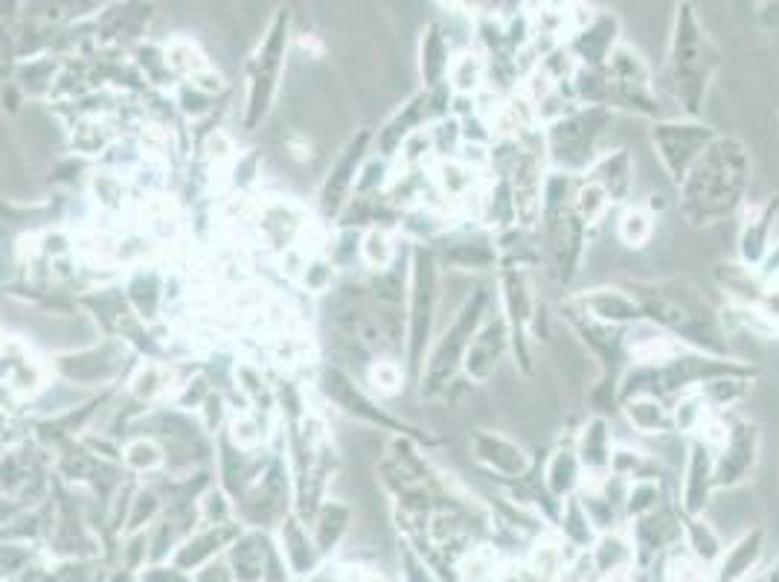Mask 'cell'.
Returning <instances> with one entry per match:
<instances>
[{
  "label": "cell",
  "mask_w": 779,
  "mask_h": 582,
  "mask_svg": "<svg viewBox=\"0 0 779 582\" xmlns=\"http://www.w3.org/2000/svg\"><path fill=\"white\" fill-rule=\"evenodd\" d=\"M273 553V545H268L259 534H241L227 548V565L234 571L236 582H266L268 559Z\"/></svg>",
  "instance_id": "cell-16"
},
{
  "label": "cell",
  "mask_w": 779,
  "mask_h": 582,
  "mask_svg": "<svg viewBox=\"0 0 779 582\" xmlns=\"http://www.w3.org/2000/svg\"><path fill=\"white\" fill-rule=\"evenodd\" d=\"M617 33L619 24L614 15H599L594 21H587V26H582L576 39H573V56L582 58L587 71H599V67L608 65L610 53L617 50Z\"/></svg>",
  "instance_id": "cell-14"
},
{
  "label": "cell",
  "mask_w": 779,
  "mask_h": 582,
  "mask_svg": "<svg viewBox=\"0 0 779 582\" xmlns=\"http://www.w3.org/2000/svg\"><path fill=\"white\" fill-rule=\"evenodd\" d=\"M747 390H750V379L747 376H722V379L701 385L699 394L715 413H722L731 411L733 405L745 402Z\"/></svg>",
  "instance_id": "cell-25"
},
{
  "label": "cell",
  "mask_w": 779,
  "mask_h": 582,
  "mask_svg": "<svg viewBox=\"0 0 779 582\" xmlns=\"http://www.w3.org/2000/svg\"><path fill=\"white\" fill-rule=\"evenodd\" d=\"M239 536L241 534L234 525H209L207 530L193 534L177 548V553L172 557V565H177L181 571H190V574H198L209 562H216L218 553L230 548Z\"/></svg>",
  "instance_id": "cell-13"
},
{
  "label": "cell",
  "mask_w": 779,
  "mask_h": 582,
  "mask_svg": "<svg viewBox=\"0 0 779 582\" xmlns=\"http://www.w3.org/2000/svg\"><path fill=\"white\" fill-rule=\"evenodd\" d=\"M637 303L643 306V315L651 326H658L683 347L699 349L707 356L731 358L727 332L722 317L715 315L710 300L699 285L686 280H667V283H637Z\"/></svg>",
  "instance_id": "cell-2"
},
{
  "label": "cell",
  "mask_w": 779,
  "mask_h": 582,
  "mask_svg": "<svg viewBox=\"0 0 779 582\" xmlns=\"http://www.w3.org/2000/svg\"><path fill=\"white\" fill-rule=\"evenodd\" d=\"M448 71V47L440 35V26H428V35L422 41V73L428 85H436L442 73Z\"/></svg>",
  "instance_id": "cell-31"
},
{
  "label": "cell",
  "mask_w": 779,
  "mask_h": 582,
  "mask_svg": "<svg viewBox=\"0 0 779 582\" xmlns=\"http://www.w3.org/2000/svg\"><path fill=\"white\" fill-rule=\"evenodd\" d=\"M480 76H483V65L477 56L457 58L454 67H451V82H454L459 90H475L477 85H480Z\"/></svg>",
  "instance_id": "cell-37"
},
{
  "label": "cell",
  "mask_w": 779,
  "mask_h": 582,
  "mask_svg": "<svg viewBox=\"0 0 779 582\" xmlns=\"http://www.w3.org/2000/svg\"><path fill=\"white\" fill-rule=\"evenodd\" d=\"M361 257L376 271H387V266L393 262V245H390L385 230H370V234L364 236Z\"/></svg>",
  "instance_id": "cell-35"
},
{
  "label": "cell",
  "mask_w": 779,
  "mask_h": 582,
  "mask_svg": "<svg viewBox=\"0 0 779 582\" xmlns=\"http://www.w3.org/2000/svg\"><path fill=\"white\" fill-rule=\"evenodd\" d=\"M367 140H370V134H367V131H361V134H358L353 143L346 146L344 154L338 158V163L332 166L329 179H326V186H323V207H326L329 213H335L340 204H344L346 190L353 186L355 172H358V166H361V161H364V152H367Z\"/></svg>",
  "instance_id": "cell-17"
},
{
  "label": "cell",
  "mask_w": 779,
  "mask_h": 582,
  "mask_svg": "<svg viewBox=\"0 0 779 582\" xmlns=\"http://www.w3.org/2000/svg\"><path fill=\"white\" fill-rule=\"evenodd\" d=\"M614 117L608 108L591 106L585 111H573L567 117H559L550 129V152L553 161L562 163L564 170H585L596 163V146L603 131L608 129Z\"/></svg>",
  "instance_id": "cell-5"
},
{
  "label": "cell",
  "mask_w": 779,
  "mask_h": 582,
  "mask_svg": "<svg viewBox=\"0 0 779 582\" xmlns=\"http://www.w3.org/2000/svg\"><path fill=\"white\" fill-rule=\"evenodd\" d=\"M161 461H163L161 449H158L152 440H134V443L126 449V463L137 472L154 470V466H161Z\"/></svg>",
  "instance_id": "cell-36"
},
{
  "label": "cell",
  "mask_w": 779,
  "mask_h": 582,
  "mask_svg": "<svg viewBox=\"0 0 779 582\" xmlns=\"http://www.w3.org/2000/svg\"><path fill=\"white\" fill-rule=\"evenodd\" d=\"M591 559H594V568L599 574H617V571H623L628 559H631V548H628L623 539H617V536H603V539L596 542L594 557Z\"/></svg>",
  "instance_id": "cell-34"
},
{
  "label": "cell",
  "mask_w": 779,
  "mask_h": 582,
  "mask_svg": "<svg viewBox=\"0 0 779 582\" xmlns=\"http://www.w3.org/2000/svg\"><path fill=\"white\" fill-rule=\"evenodd\" d=\"M285 24H289V15L280 12L277 21H273L271 33H268L266 44L259 50V62H257V73H253V82H250V99H248V129H253L262 114L268 111V103L273 97V88H277V79H280V67H282V53H285Z\"/></svg>",
  "instance_id": "cell-8"
},
{
  "label": "cell",
  "mask_w": 779,
  "mask_h": 582,
  "mask_svg": "<svg viewBox=\"0 0 779 582\" xmlns=\"http://www.w3.org/2000/svg\"><path fill=\"white\" fill-rule=\"evenodd\" d=\"M718 67H722V50L715 47V41L701 26L695 7L681 3L669 41V85L683 117L699 120L704 114V99Z\"/></svg>",
  "instance_id": "cell-3"
},
{
  "label": "cell",
  "mask_w": 779,
  "mask_h": 582,
  "mask_svg": "<svg viewBox=\"0 0 779 582\" xmlns=\"http://www.w3.org/2000/svg\"><path fill=\"white\" fill-rule=\"evenodd\" d=\"M562 530L564 539H567L573 548H591V545H594L596 527L594 521H591V516H587L585 504L578 502V498H567V507H564L562 513Z\"/></svg>",
  "instance_id": "cell-30"
},
{
  "label": "cell",
  "mask_w": 779,
  "mask_h": 582,
  "mask_svg": "<svg viewBox=\"0 0 779 582\" xmlns=\"http://www.w3.org/2000/svg\"><path fill=\"white\" fill-rule=\"evenodd\" d=\"M504 335H507L504 321H489V324L477 332L475 341H472V347H468L466 353L468 376H475V379H489L491 373H495V364H498L500 353H504Z\"/></svg>",
  "instance_id": "cell-20"
},
{
  "label": "cell",
  "mask_w": 779,
  "mask_h": 582,
  "mask_svg": "<svg viewBox=\"0 0 779 582\" xmlns=\"http://www.w3.org/2000/svg\"><path fill=\"white\" fill-rule=\"evenodd\" d=\"M762 548H765L762 530H747L739 542L733 545V548L722 557V565H718V582H739L742 576L756 565V559L762 557Z\"/></svg>",
  "instance_id": "cell-23"
},
{
  "label": "cell",
  "mask_w": 779,
  "mask_h": 582,
  "mask_svg": "<svg viewBox=\"0 0 779 582\" xmlns=\"http://www.w3.org/2000/svg\"><path fill=\"white\" fill-rule=\"evenodd\" d=\"M715 140H718V131L713 126L704 120H690V117H672V120H658L651 126L654 154L675 186L686 181L692 166Z\"/></svg>",
  "instance_id": "cell-4"
},
{
  "label": "cell",
  "mask_w": 779,
  "mask_h": 582,
  "mask_svg": "<svg viewBox=\"0 0 779 582\" xmlns=\"http://www.w3.org/2000/svg\"><path fill=\"white\" fill-rule=\"evenodd\" d=\"M578 461H582V470L591 472V475H610V431H608V420L605 417H594L587 420V425L582 429V436H578Z\"/></svg>",
  "instance_id": "cell-19"
},
{
  "label": "cell",
  "mask_w": 779,
  "mask_h": 582,
  "mask_svg": "<svg viewBox=\"0 0 779 582\" xmlns=\"http://www.w3.org/2000/svg\"><path fill=\"white\" fill-rule=\"evenodd\" d=\"M578 475H582L578 454L571 452V449H562V452H555L553 457H550V463H547L544 484L553 498H564V495H571L578 486Z\"/></svg>",
  "instance_id": "cell-24"
},
{
  "label": "cell",
  "mask_w": 779,
  "mask_h": 582,
  "mask_svg": "<svg viewBox=\"0 0 779 582\" xmlns=\"http://www.w3.org/2000/svg\"><path fill=\"white\" fill-rule=\"evenodd\" d=\"M683 539L692 548V553L701 559V562H715L722 557V539L713 530L710 521L704 518H686L683 516Z\"/></svg>",
  "instance_id": "cell-28"
},
{
  "label": "cell",
  "mask_w": 779,
  "mask_h": 582,
  "mask_svg": "<svg viewBox=\"0 0 779 582\" xmlns=\"http://www.w3.org/2000/svg\"><path fill=\"white\" fill-rule=\"evenodd\" d=\"M422 103H428V99L416 97L413 103H408V106H404V111L399 114L396 120L387 122V129L381 131V149H385L387 154H393V149H399V146H402V140L410 134L408 126H416V122L422 120Z\"/></svg>",
  "instance_id": "cell-33"
},
{
  "label": "cell",
  "mask_w": 779,
  "mask_h": 582,
  "mask_svg": "<svg viewBox=\"0 0 779 582\" xmlns=\"http://www.w3.org/2000/svg\"><path fill=\"white\" fill-rule=\"evenodd\" d=\"M346 527H349V507H344V504H326V507L321 509V516L314 521L312 536L323 557L338 548L340 536L346 534Z\"/></svg>",
  "instance_id": "cell-26"
},
{
  "label": "cell",
  "mask_w": 779,
  "mask_h": 582,
  "mask_svg": "<svg viewBox=\"0 0 779 582\" xmlns=\"http://www.w3.org/2000/svg\"><path fill=\"white\" fill-rule=\"evenodd\" d=\"M779 216V195L765 204H747L745 216L739 225V262L747 268L765 266V259L771 254V234L773 222Z\"/></svg>",
  "instance_id": "cell-10"
},
{
  "label": "cell",
  "mask_w": 779,
  "mask_h": 582,
  "mask_svg": "<svg viewBox=\"0 0 779 582\" xmlns=\"http://www.w3.org/2000/svg\"><path fill=\"white\" fill-rule=\"evenodd\" d=\"M234 429H236V440H239V445H250L259 440L257 429H253L250 422H236Z\"/></svg>",
  "instance_id": "cell-41"
},
{
  "label": "cell",
  "mask_w": 779,
  "mask_h": 582,
  "mask_svg": "<svg viewBox=\"0 0 779 582\" xmlns=\"http://www.w3.org/2000/svg\"><path fill=\"white\" fill-rule=\"evenodd\" d=\"M372 385H376L378 390H385V394H393V390H399V385H402V376H399V367L390 362H381L372 367L370 373Z\"/></svg>",
  "instance_id": "cell-40"
},
{
  "label": "cell",
  "mask_w": 779,
  "mask_h": 582,
  "mask_svg": "<svg viewBox=\"0 0 779 582\" xmlns=\"http://www.w3.org/2000/svg\"><path fill=\"white\" fill-rule=\"evenodd\" d=\"M660 502H663V493H660V481H635L628 486L626 495H623V509H626V518H646L651 513H658Z\"/></svg>",
  "instance_id": "cell-29"
},
{
  "label": "cell",
  "mask_w": 779,
  "mask_h": 582,
  "mask_svg": "<svg viewBox=\"0 0 779 582\" xmlns=\"http://www.w3.org/2000/svg\"><path fill=\"white\" fill-rule=\"evenodd\" d=\"M434 259L431 254L419 251L416 268H413V309H410V362L413 367H419V358L428 344L431 312H434Z\"/></svg>",
  "instance_id": "cell-11"
},
{
  "label": "cell",
  "mask_w": 779,
  "mask_h": 582,
  "mask_svg": "<svg viewBox=\"0 0 779 582\" xmlns=\"http://www.w3.org/2000/svg\"><path fill=\"white\" fill-rule=\"evenodd\" d=\"M715 493V449L701 436H692L686 466H683L681 502L678 509L686 518H701Z\"/></svg>",
  "instance_id": "cell-9"
},
{
  "label": "cell",
  "mask_w": 779,
  "mask_h": 582,
  "mask_svg": "<svg viewBox=\"0 0 779 582\" xmlns=\"http://www.w3.org/2000/svg\"><path fill=\"white\" fill-rule=\"evenodd\" d=\"M762 324L771 326L773 332H779V280H773L771 285H768V294H765L762 306L759 309H750Z\"/></svg>",
  "instance_id": "cell-39"
},
{
  "label": "cell",
  "mask_w": 779,
  "mask_h": 582,
  "mask_svg": "<svg viewBox=\"0 0 779 582\" xmlns=\"http://www.w3.org/2000/svg\"><path fill=\"white\" fill-rule=\"evenodd\" d=\"M578 306L605 326H637L646 321L643 306L637 303L635 294L619 289H591L578 298Z\"/></svg>",
  "instance_id": "cell-12"
},
{
  "label": "cell",
  "mask_w": 779,
  "mask_h": 582,
  "mask_svg": "<svg viewBox=\"0 0 779 582\" xmlns=\"http://www.w3.org/2000/svg\"><path fill=\"white\" fill-rule=\"evenodd\" d=\"M623 413L631 422V429L640 434H667L675 431V420H672V408L663 405L658 397H635L623 402Z\"/></svg>",
  "instance_id": "cell-21"
},
{
  "label": "cell",
  "mask_w": 779,
  "mask_h": 582,
  "mask_svg": "<svg viewBox=\"0 0 779 582\" xmlns=\"http://www.w3.org/2000/svg\"><path fill=\"white\" fill-rule=\"evenodd\" d=\"M762 431L754 420H731L724 443L715 449V489H736L759 463Z\"/></svg>",
  "instance_id": "cell-6"
},
{
  "label": "cell",
  "mask_w": 779,
  "mask_h": 582,
  "mask_svg": "<svg viewBox=\"0 0 779 582\" xmlns=\"http://www.w3.org/2000/svg\"><path fill=\"white\" fill-rule=\"evenodd\" d=\"M475 452L483 463H489L500 475H521L527 470V457L521 449L498 434H475Z\"/></svg>",
  "instance_id": "cell-22"
},
{
  "label": "cell",
  "mask_w": 779,
  "mask_h": 582,
  "mask_svg": "<svg viewBox=\"0 0 779 582\" xmlns=\"http://www.w3.org/2000/svg\"><path fill=\"white\" fill-rule=\"evenodd\" d=\"M280 550H282V559H285V565H289L291 576L309 580V576H314L317 571H321V559H323L321 548H317V542H314V536H309V530H305L300 521H294V518H289V521L282 525Z\"/></svg>",
  "instance_id": "cell-15"
},
{
  "label": "cell",
  "mask_w": 779,
  "mask_h": 582,
  "mask_svg": "<svg viewBox=\"0 0 779 582\" xmlns=\"http://www.w3.org/2000/svg\"><path fill=\"white\" fill-rule=\"evenodd\" d=\"M651 234H654V213L643 211V207H628L623 216H619L617 222V236L619 242L626 245V248H646L651 239Z\"/></svg>",
  "instance_id": "cell-27"
},
{
  "label": "cell",
  "mask_w": 779,
  "mask_h": 582,
  "mask_svg": "<svg viewBox=\"0 0 779 582\" xmlns=\"http://www.w3.org/2000/svg\"><path fill=\"white\" fill-rule=\"evenodd\" d=\"M610 204L614 202L608 198V193H605L599 184H594V181H585V184L576 190V195H573V213H576L585 225H594L596 218H603Z\"/></svg>",
  "instance_id": "cell-32"
},
{
  "label": "cell",
  "mask_w": 779,
  "mask_h": 582,
  "mask_svg": "<svg viewBox=\"0 0 779 582\" xmlns=\"http://www.w3.org/2000/svg\"><path fill=\"white\" fill-rule=\"evenodd\" d=\"M681 213L690 225H715L745 207L750 190V152L739 138L718 134L681 186Z\"/></svg>",
  "instance_id": "cell-1"
},
{
  "label": "cell",
  "mask_w": 779,
  "mask_h": 582,
  "mask_svg": "<svg viewBox=\"0 0 779 582\" xmlns=\"http://www.w3.org/2000/svg\"><path fill=\"white\" fill-rule=\"evenodd\" d=\"M483 306H486V291H480L475 300H468L457 321H454V326L442 335L434 356H431V364H428V390L442 388V381L451 379L457 362L468 353L472 341H475V326L480 324Z\"/></svg>",
  "instance_id": "cell-7"
},
{
  "label": "cell",
  "mask_w": 779,
  "mask_h": 582,
  "mask_svg": "<svg viewBox=\"0 0 779 582\" xmlns=\"http://www.w3.org/2000/svg\"><path fill=\"white\" fill-rule=\"evenodd\" d=\"M137 582H195V574H190V571H181V568L172 565V562H163V565L140 568Z\"/></svg>",
  "instance_id": "cell-38"
},
{
  "label": "cell",
  "mask_w": 779,
  "mask_h": 582,
  "mask_svg": "<svg viewBox=\"0 0 779 582\" xmlns=\"http://www.w3.org/2000/svg\"><path fill=\"white\" fill-rule=\"evenodd\" d=\"M587 181L603 186L610 202H626L631 186H635V163H631V154H628L626 149L605 154V158H599V161L594 163V170H591Z\"/></svg>",
  "instance_id": "cell-18"
}]
</instances>
